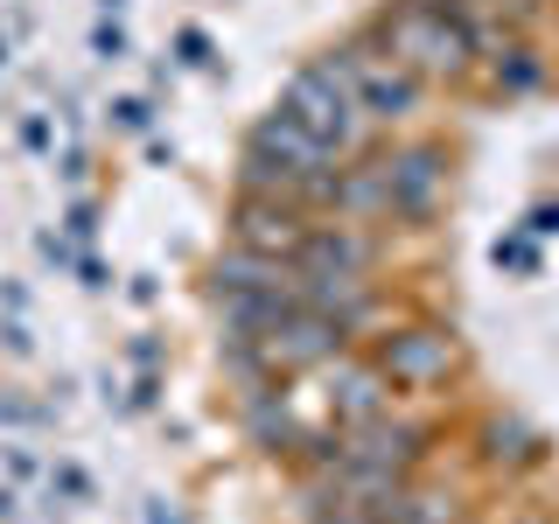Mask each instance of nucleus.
I'll return each mask as SVG.
<instances>
[{
    "label": "nucleus",
    "mask_w": 559,
    "mask_h": 524,
    "mask_svg": "<svg viewBox=\"0 0 559 524\" xmlns=\"http://www.w3.org/2000/svg\"><path fill=\"white\" fill-rule=\"evenodd\" d=\"M378 175H384V217L427 224L448 196V147L441 140H406V147L378 154Z\"/></svg>",
    "instance_id": "nucleus-5"
},
{
    "label": "nucleus",
    "mask_w": 559,
    "mask_h": 524,
    "mask_svg": "<svg viewBox=\"0 0 559 524\" xmlns=\"http://www.w3.org/2000/svg\"><path fill=\"white\" fill-rule=\"evenodd\" d=\"M57 175H63V182H84V147H63V168Z\"/></svg>",
    "instance_id": "nucleus-32"
},
{
    "label": "nucleus",
    "mask_w": 559,
    "mask_h": 524,
    "mask_svg": "<svg viewBox=\"0 0 559 524\" xmlns=\"http://www.w3.org/2000/svg\"><path fill=\"white\" fill-rule=\"evenodd\" d=\"M49 497H63V503H92V497H98V483L84 476L78 462H57V468H49Z\"/></svg>",
    "instance_id": "nucleus-16"
},
{
    "label": "nucleus",
    "mask_w": 559,
    "mask_h": 524,
    "mask_svg": "<svg viewBox=\"0 0 559 524\" xmlns=\"http://www.w3.org/2000/svg\"><path fill=\"white\" fill-rule=\"evenodd\" d=\"M245 154H259V162H273V168H294V175H336L343 168V154L322 147V140H314L294 112H280V105H266V112L252 119Z\"/></svg>",
    "instance_id": "nucleus-9"
},
{
    "label": "nucleus",
    "mask_w": 559,
    "mask_h": 524,
    "mask_svg": "<svg viewBox=\"0 0 559 524\" xmlns=\"http://www.w3.org/2000/svg\"><path fill=\"white\" fill-rule=\"evenodd\" d=\"M63 238H70V245H92V238H98V196H70V210H63Z\"/></svg>",
    "instance_id": "nucleus-19"
},
{
    "label": "nucleus",
    "mask_w": 559,
    "mask_h": 524,
    "mask_svg": "<svg viewBox=\"0 0 559 524\" xmlns=\"http://www.w3.org/2000/svg\"><path fill=\"white\" fill-rule=\"evenodd\" d=\"M314 378H322V427H329V433L364 427V419H378V413L399 398L392 384L378 378V364H371V357H357V349H343V357L314 364Z\"/></svg>",
    "instance_id": "nucleus-7"
},
{
    "label": "nucleus",
    "mask_w": 559,
    "mask_h": 524,
    "mask_svg": "<svg viewBox=\"0 0 559 524\" xmlns=\"http://www.w3.org/2000/svg\"><path fill=\"white\" fill-rule=\"evenodd\" d=\"M14 140H22V154H35V162H49V154H57V127H49V112H22Z\"/></svg>",
    "instance_id": "nucleus-17"
},
{
    "label": "nucleus",
    "mask_w": 559,
    "mask_h": 524,
    "mask_svg": "<svg viewBox=\"0 0 559 524\" xmlns=\"http://www.w3.org/2000/svg\"><path fill=\"white\" fill-rule=\"evenodd\" d=\"M154 406H162V371H140L133 392L119 398V413H154Z\"/></svg>",
    "instance_id": "nucleus-23"
},
{
    "label": "nucleus",
    "mask_w": 559,
    "mask_h": 524,
    "mask_svg": "<svg viewBox=\"0 0 559 524\" xmlns=\"http://www.w3.org/2000/svg\"><path fill=\"white\" fill-rule=\"evenodd\" d=\"M483 78H489V92H497V98H532L538 84H546V57H538V43L511 35V43L483 63Z\"/></svg>",
    "instance_id": "nucleus-12"
},
{
    "label": "nucleus",
    "mask_w": 559,
    "mask_h": 524,
    "mask_svg": "<svg viewBox=\"0 0 559 524\" xmlns=\"http://www.w3.org/2000/svg\"><path fill=\"white\" fill-rule=\"evenodd\" d=\"M14 511H22V497H14V483H0V524H14Z\"/></svg>",
    "instance_id": "nucleus-33"
},
{
    "label": "nucleus",
    "mask_w": 559,
    "mask_h": 524,
    "mask_svg": "<svg viewBox=\"0 0 559 524\" xmlns=\"http://www.w3.org/2000/svg\"><path fill=\"white\" fill-rule=\"evenodd\" d=\"M314 231V210L301 203H280V196H231V245L238 252H259V259H280V266H294L301 259V245Z\"/></svg>",
    "instance_id": "nucleus-6"
},
{
    "label": "nucleus",
    "mask_w": 559,
    "mask_h": 524,
    "mask_svg": "<svg viewBox=\"0 0 559 524\" xmlns=\"http://www.w3.org/2000/svg\"><path fill=\"white\" fill-rule=\"evenodd\" d=\"M489 266H497V273H518V279H538V273H546V252H538V238L503 231V238H489Z\"/></svg>",
    "instance_id": "nucleus-13"
},
{
    "label": "nucleus",
    "mask_w": 559,
    "mask_h": 524,
    "mask_svg": "<svg viewBox=\"0 0 559 524\" xmlns=\"http://www.w3.org/2000/svg\"><path fill=\"white\" fill-rule=\"evenodd\" d=\"M552 8H559V0H552Z\"/></svg>",
    "instance_id": "nucleus-36"
},
{
    "label": "nucleus",
    "mask_w": 559,
    "mask_h": 524,
    "mask_svg": "<svg viewBox=\"0 0 559 524\" xmlns=\"http://www.w3.org/2000/svg\"><path fill=\"white\" fill-rule=\"evenodd\" d=\"M8 476H14V483H35V476H43V462H35V448H8Z\"/></svg>",
    "instance_id": "nucleus-27"
},
{
    "label": "nucleus",
    "mask_w": 559,
    "mask_h": 524,
    "mask_svg": "<svg viewBox=\"0 0 559 524\" xmlns=\"http://www.w3.org/2000/svg\"><path fill=\"white\" fill-rule=\"evenodd\" d=\"M0 301H8V314H28V287H22V279H8V287H0Z\"/></svg>",
    "instance_id": "nucleus-31"
},
{
    "label": "nucleus",
    "mask_w": 559,
    "mask_h": 524,
    "mask_svg": "<svg viewBox=\"0 0 559 524\" xmlns=\"http://www.w3.org/2000/svg\"><path fill=\"white\" fill-rule=\"evenodd\" d=\"M119 133H154V98H112L105 105Z\"/></svg>",
    "instance_id": "nucleus-20"
},
{
    "label": "nucleus",
    "mask_w": 559,
    "mask_h": 524,
    "mask_svg": "<svg viewBox=\"0 0 559 524\" xmlns=\"http://www.w3.org/2000/svg\"><path fill=\"white\" fill-rule=\"evenodd\" d=\"M147 162H154V168H175V140H162V133H147Z\"/></svg>",
    "instance_id": "nucleus-30"
},
{
    "label": "nucleus",
    "mask_w": 559,
    "mask_h": 524,
    "mask_svg": "<svg viewBox=\"0 0 559 524\" xmlns=\"http://www.w3.org/2000/svg\"><path fill=\"white\" fill-rule=\"evenodd\" d=\"M273 105H280V112H294L314 140H322V147H336L343 162L364 147V133H371V119H364V105H357V92H349V78H343L336 57H314L301 70H287V84H280Z\"/></svg>",
    "instance_id": "nucleus-2"
},
{
    "label": "nucleus",
    "mask_w": 559,
    "mask_h": 524,
    "mask_svg": "<svg viewBox=\"0 0 559 524\" xmlns=\"http://www.w3.org/2000/svg\"><path fill=\"white\" fill-rule=\"evenodd\" d=\"M0 349H8V357H35V336H28V314H8V322H0Z\"/></svg>",
    "instance_id": "nucleus-24"
},
{
    "label": "nucleus",
    "mask_w": 559,
    "mask_h": 524,
    "mask_svg": "<svg viewBox=\"0 0 559 524\" xmlns=\"http://www.w3.org/2000/svg\"><path fill=\"white\" fill-rule=\"evenodd\" d=\"M127 8H133V0H98V14H105V22H119Z\"/></svg>",
    "instance_id": "nucleus-34"
},
{
    "label": "nucleus",
    "mask_w": 559,
    "mask_h": 524,
    "mask_svg": "<svg viewBox=\"0 0 559 524\" xmlns=\"http://www.w3.org/2000/svg\"><path fill=\"white\" fill-rule=\"evenodd\" d=\"M140 524H189V517L175 511L168 497H147V503H140Z\"/></svg>",
    "instance_id": "nucleus-28"
},
{
    "label": "nucleus",
    "mask_w": 559,
    "mask_h": 524,
    "mask_svg": "<svg viewBox=\"0 0 559 524\" xmlns=\"http://www.w3.org/2000/svg\"><path fill=\"white\" fill-rule=\"evenodd\" d=\"M210 294L224 301H252V294H301V273L280 266V259H259V252H217L210 259Z\"/></svg>",
    "instance_id": "nucleus-10"
},
{
    "label": "nucleus",
    "mask_w": 559,
    "mask_h": 524,
    "mask_svg": "<svg viewBox=\"0 0 559 524\" xmlns=\"http://www.w3.org/2000/svg\"><path fill=\"white\" fill-rule=\"evenodd\" d=\"M154 294H162V287H154V273H133V279H127V301H133V308H154Z\"/></svg>",
    "instance_id": "nucleus-29"
},
{
    "label": "nucleus",
    "mask_w": 559,
    "mask_h": 524,
    "mask_svg": "<svg viewBox=\"0 0 559 524\" xmlns=\"http://www.w3.org/2000/svg\"><path fill=\"white\" fill-rule=\"evenodd\" d=\"M329 57L343 63V78H349V92H357V105H364L371 127H399V119H413L419 98H427V84H419L399 57H384V49L371 43V28L349 35V43L329 49Z\"/></svg>",
    "instance_id": "nucleus-4"
},
{
    "label": "nucleus",
    "mask_w": 559,
    "mask_h": 524,
    "mask_svg": "<svg viewBox=\"0 0 559 524\" xmlns=\"http://www.w3.org/2000/svg\"><path fill=\"white\" fill-rule=\"evenodd\" d=\"M127 357H133V371H162V343H154V336H133Z\"/></svg>",
    "instance_id": "nucleus-25"
},
{
    "label": "nucleus",
    "mask_w": 559,
    "mask_h": 524,
    "mask_svg": "<svg viewBox=\"0 0 559 524\" xmlns=\"http://www.w3.org/2000/svg\"><path fill=\"white\" fill-rule=\"evenodd\" d=\"M70 273H78L84 294H112V266H105L98 252H70Z\"/></svg>",
    "instance_id": "nucleus-22"
},
{
    "label": "nucleus",
    "mask_w": 559,
    "mask_h": 524,
    "mask_svg": "<svg viewBox=\"0 0 559 524\" xmlns=\"http://www.w3.org/2000/svg\"><path fill=\"white\" fill-rule=\"evenodd\" d=\"M371 364L378 378L392 384V392L406 398H433L448 392L454 378H462V336H454L448 322H392L384 336H371Z\"/></svg>",
    "instance_id": "nucleus-3"
},
{
    "label": "nucleus",
    "mask_w": 559,
    "mask_h": 524,
    "mask_svg": "<svg viewBox=\"0 0 559 524\" xmlns=\"http://www.w3.org/2000/svg\"><path fill=\"white\" fill-rule=\"evenodd\" d=\"M384 524H454V503L448 497H427L419 483H406L392 497V511H384Z\"/></svg>",
    "instance_id": "nucleus-14"
},
{
    "label": "nucleus",
    "mask_w": 559,
    "mask_h": 524,
    "mask_svg": "<svg viewBox=\"0 0 559 524\" xmlns=\"http://www.w3.org/2000/svg\"><path fill=\"white\" fill-rule=\"evenodd\" d=\"M35 252H43L49 266H70V238L63 231H35Z\"/></svg>",
    "instance_id": "nucleus-26"
},
{
    "label": "nucleus",
    "mask_w": 559,
    "mask_h": 524,
    "mask_svg": "<svg viewBox=\"0 0 559 524\" xmlns=\"http://www.w3.org/2000/svg\"><path fill=\"white\" fill-rule=\"evenodd\" d=\"M468 0H384L371 14V43L399 57L419 84H462L476 70V49L462 35Z\"/></svg>",
    "instance_id": "nucleus-1"
},
{
    "label": "nucleus",
    "mask_w": 559,
    "mask_h": 524,
    "mask_svg": "<svg viewBox=\"0 0 559 524\" xmlns=\"http://www.w3.org/2000/svg\"><path fill=\"white\" fill-rule=\"evenodd\" d=\"M8 63H14V35L0 28V70H8Z\"/></svg>",
    "instance_id": "nucleus-35"
},
{
    "label": "nucleus",
    "mask_w": 559,
    "mask_h": 524,
    "mask_svg": "<svg viewBox=\"0 0 559 524\" xmlns=\"http://www.w3.org/2000/svg\"><path fill=\"white\" fill-rule=\"evenodd\" d=\"M518 231H524V238H538V245L559 238V196H538V203L518 217Z\"/></svg>",
    "instance_id": "nucleus-21"
},
{
    "label": "nucleus",
    "mask_w": 559,
    "mask_h": 524,
    "mask_svg": "<svg viewBox=\"0 0 559 524\" xmlns=\"http://www.w3.org/2000/svg\"><path fill=\"white\" fill-rule=\"evenodd\" d=\"M92 57H98V63H127V57H133L127 22H105V14H98V28H92Z\"/></svg>",
    "instance_id": "nucleus-18"
},
{
    "label": "nucleus",
    "mask_w": 559,
    "mask_h": 524,
    "mask_svg": "<svg viewBox=\"0 0 559 524\" xmlns=\"http://www.w3.org/2000/svg\"><path fill=\"white\" fill-rule=\"evenodd\" d=\"M175 63L182 70H217V43H210V28H175Z\"/></svg>",
    "instance_id": "nucleus-15"
},
{
    "label": "nucleus",
    "mask_w": 559,
    "mask_h": 524,
    "mask_svg": "<svg viewBox=\"0 0 559 524\" xmlns=\"http://www.w3.org/2000/svg\"><path fill=\"white\" fill-rule=\"evenodd\" d=\"M384 259V238L371 224H349V217H314V231L301 245V259L294 266L314 273V279H371Z\"/></svg>",
    "instance_id": "nucleus-8"
},
{
    "label": "nucleus",
    "mask_w": 559,
    "mask_h": 524,
    "mask_svg": "<svg viewBox=\"0 0 559 524\" xmlns=\"http://www.w3.org/2000/svg\"><path fill=\"white\" fill-rule=\"evenodd\" d=\"M476 454L489 468H538L546 462V433H538L532 419H518V413H489L476 427Z\"/></svg>",
    "instance_id": "nucleus-11"
}]
</instances>
